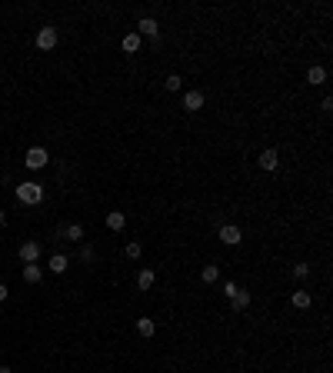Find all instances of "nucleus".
<instances>
[{
	"label": "nucleus",
	"mask_w": 333,
	"mask_h": 373,
	"mask_svg": "<svg viewBox=\"0 0 333 373\" xmlns=\"http://www.w3.org/2000/svg\"><path fill=\"white\" fill-rule=\"evenodd\" d=\"M23 280H27V283H40V280H44V270L37 264H27L23 267Z\"/></svg>",
	"instance_id": "obj_11"
},
{
	"label": "nucleus",
	"mask_w": 333,
	"mask_h": 373,
	"mask_svg": "<svg viewBox=\"0 0 333 373\" xmlns=\"http://www.w3.org/2000/svg\"><path fill=\"white\" fill-rule=\"evenodd\" d=\"M180 84H183V80H180L177 74H170V77H166V90H180Z\"/></svg>",
	"instance_id": "obj_21"
},
{
	"label": "nucleus",
	"mask_w": 333,
	"mask_h": 373,
	"mask_svg": "<svg viewBox=\"0 0 333 373\" xmlns=\"http://www.w3.org/2000/svg\"><path fill=\"white\" fill-rule=\"evenodd\" d=\"M154 283H157V274H154V270H140V277H137V286H140V290H150Z\"/></svg>",
	"instance_id": "obj_14"
},
{
	"label": "nucleus",
	"mask_w": 333,
	"mask_h": 373,
	"mask_svg": "<svg viewBox=\"0 0 333 373\" xmlns=\"http://www.w3.org/2000/svg\"><path fill=\"white\" fill-rule=\"evenodd\" d=\"M47 160H50V157H47L44 147H33V150H27V160H23V164L30 167V170H40V167H47Z\"/></svg>",
	"instance_id": "obj_3"
},
{
	"label": "nucleus",
	"mask_w": 333,
	"mask_h": 373,
	"mask_svg": "<svg viewBox=\"0 0 333 373\" xmlns=\"http://www.w3.org/2000/svg\"><path fill=\"white\" fill-rule=\"evenodd\" d=\"M293 277H300V280H303V277H310V267H307V264H297V267H293Z\"/></svg>",
	"instance_id": "obj_22"
},
{
	"label": "nucleus",
	"mask_w": 333,
	"mask_h": 373,
	"mask_svg": "<svg viewBox=\"0 0 333 373\" xmlns=\"http://www.w3.org/2000/svg\"><path fill=\"white\" fill-rule=\"evenodd\" d=\"M207 103V97H203V90H187V97H183V107L190 110V113H197L200 107Z\"/></svg>",
	"instance_id": "obj_5"
},
{
	"label": "nucleus",
	"mask_w": 333,
	"mask_h": 373,
	"mask_svg": "<svg viewBox=\"0 0 333 373\" xmlns=\"http://www.w3.org/2000/svg\"><path fill=\"white\" fill-rule=\"evenodd\" d=\"M277 164H280L277 150H263V154H260V167H263V170H277Z\"/></svg>",
	"instance_id": "obj_12"
},
{
	"label": "nucleus",
	"mask_w": 333,
	"mask_h": 373,
	"mask_svg": "<svg viewBox=\"0 0 333 373\" xmlns=\"http://www.w3.org/2000/svg\"><path fill=\"white\" fill-rule=\"evenodd\" d=\"M127 257H130V260H137V257H140V243H127Z\"/></svg>",
	"instance_id": "obj_20"
},
{
	"label": "nucleus",
	"mask_w": 333,
	"mask_h": 373,
	"mask_svg": "<svg viewBox=\"0 0 333 373\" xmlns=\"http://www.w3.org/2000/svg\"><path fill=\"white\" fill-rule=\"evenodd\" d=\"M60 233H64L67 240H80V237H83V227H80V223H70V227H64Z\"/></svg>",
	"instance_id": "obj_18"
},
{
	"label": "nucleus",
	"mask_w": 333,
	"mask_h": 373,
	"mask_svg": "<svg viewBox=\"0 0 333 373\" xmlns=\"http://www.w3.org/2000/svg\"><path fill=\"white\" fill-rule=\"evenodd\" d=\"M313 303V296L307 293V290H297V293H293V307H300V310H307Z\"/></svg>",
	"instance_id": "obj_16"
},
{
	"label": "nucleus",
	"mask_w": 333,
	"mask_h": 373,
	"mask_svg": "<svg viewBox=\"0 0 333 373\" xmlns=\"http://www.w3.org/2000/svg\"><path fill=\"white\" fill-rule=\"evenodd\" d=\"M37 47H40V50H54L57 47V27H40V30H37Z\"/></svg>",
	"instance_id": "obj_2"
},
{
	"label": "nucleus",
	"mask_w": 333,
	"mask_h": 373,
	"mask_svg": "<svg viewBox=\"0 0 333 373\" xmlns=\"http://www.w3.org/2000/svg\"><path fill=\"white\" fill-rule=\"evenodd\" d=\"M3 300H7V286L0 283V303H3Z\"/></svg>",
	"instance_id": "obj_24"
},
{
	"label": "nucleus",
	"mask_w": 333,
	"mask_h": 373,
	"mask_svg": "<svg viewBox=\"0 0 333 373\" xmlns=\"http://www.w3.org/2000/svg\"><path fill=\"white\" fill-rule=\"evenodd\" d=\"M17 200H20V203H27V207H37V203L44 200V186L33 184V180H27V184L17 186Z\"/></svg>",
	"instance_id": "obj_1"
},
{
	"label": "nucleus",
	"mask_w": 333,
	"mask_h": 373,
	"mask_svg": "<svg viewBox=\"0 0 333 373\" xmlns=\"http://www.w3.org/2000/svg\"><path fill=\"white\" fill-rule=\"evenodd\" d=\"M47 267H50V274H67V267H70V260H67L64 253H54Z\"/></svg>",
	"instance_id": "obj_8"
},
{
	"label": "nucleus",
	"mask_w": 333,
	"mask_h": 373,
	"mask_svg": "<svg viewBox=\"0 0 333 373\" xmlns=\"http://www.w3.org/2000/svg\"><path fill=\"white\" fill-rule=\"evenodd\" d=\"M37 257H40V243H37V240L20 243V260H23V264H37Z\"/></svg>",
	"instance_id": "obj_4"
},
{
	"label": "nucleus",
	"mask_w": 333,
	"mask_h": 373,
	"mask_svg": "<svg viewBox=\"0 0 333 373\" xmlns=\"http://www.w3.org/2000/svg\"><path fill=\"white\" fill-rule=\"evenodd\" d=\"M0 223H3V210H0Z\"/></svg>",
	"instance_id": "obj_26"
},
{
	"label": "nucleus",
	"mask_w": 333,
	"mask_h": 373,
	"mask_svg": "<svg viewBox=\"0 0 333 373\" xmlns=\"http://www.w3.org/2000/svg\"><path fill=\"white\" fill-rule=\"evenodd\" d=\"M80 260H83V264H90V260H93V250H90V247H83V250H80Z\"/></svg>",
	"instance_id": "obj_23"
},
{
	"label": "nucleus",
	"mask_w": 333,
	"mask_h": 373,
	"mask_svg": "<svg viewBox=\"0 0 333 373\" xmlns=\"http://www.w3.org/2000/svg\"><path fill=\"white\" fill-rule=\"evenodd\" d=\"M154 320H150V317H140V320H137V333H140V337H154Z\"/></svg>",
	"instance_id": "obj_15"
},
{
	"label": "nucleus",
	"mask_w": 333,
	"mask_h": 373,
	"mask_svg": "<svg viewBox=\"0 0 333 373\" xmlns=\"http://www.w3.org/2000/svg\"><path fill=\"white\" fill-rule=\"evenodd\" d=\"M200 280H203V283H217V280H220V270H217V267H203V270H200Z\"/></svg>",
	"instance_id": "obj_17"
},
{
	"label": "nucleus",
	"mask_w": 333,
	"mask_h": 373,
	"mask_svg": "<svg viewBox=\"0 0 333 373\" xmlns=\"http://www.w3.org/2000/svg\"><path fill=\"white\" fill-rule=\"evenodd\" d=\"M230 303H233V310H247V307H250V293L237 286V290L230 293Z\"/></svg>",
	"instance_id": "obj_7"
},
{
	"label": "nucleus",
	"mask_w": 333,
	"mask_h": 373,
	"mask_svg": "<svg viewBox=\"0 0 333 373\" xmlns=\"http://www.w3.org/2000/svg\"><path fill=\"white\" fill-rule=\"evenodd\" d=\"M107 227H110V230H123V227H127V217H123L120 210H113V213H107Z\"/></svg>",
	"instance_id": "obj_13"
},
{
	"label": "nucleus",
	"mask_w": 333,
	"mask_h": 373,
	"mask_svg": "<svg viewBox=\"0 0 333 373\" xmlns=\"http://www.w3.org/2000/svg\"><path fill=\"white\" fill-rule=\"evenodd\" d=\"M120 47H123V54H137L140 50V33H127L120 40Z\"/></svg>",
	"instance_id": "obj_9"
},
{
	"label": "nucleus",
	"mask_w": 333,
	"mask_h": 373,
	"mask_svg": "<svg viewBox=\"0 0 333 373\" xmlns=\"http://www.w3.org/2000/svg\"><path fill=\"white\" fill-rule=\"evenodd\" d=\"M220 240H223V243H230V247H237V243H240V227H233V223L220 227Z\"/></svg>",
	"instance_id": "obj_6"
},
{
	"label": "nucleus",
	"mask_w": 333,
	"mask_h": 373,
	"mask_svg": "<svg viewBox=\"0 0 333 373\" xmlns=\"http://www.w3.org/2000/svg\"><path fill=\"white\" fill-rule=\"evenodd\" d=\"M0 373H10V367H0Z\"/></svg>",
	"instance_id": "obj_25"
},
{
	"label": "nucleus",
	"mask_w": 333,
	"mask_h": 373,
	"mask_svg": "<svg viewBox=\"0 0 333 373\" xmlns=\"http://www.w3.org/2000/svg\"><path fill=\"white\" fill-rule=\"evenodd\" d=\"M137 33L140 37H157V20L154 17H144V20L137 23Z\"/></svg>",
	"instance_id": "obj_10"
},
{
	"label": "nucleus",
	"mask_w": 333,
	"mask_h": 373,
	"mask_svg": "<svg viewBox=\"0 0 333 373\" xmlns=\"http://www.w3.org/2000/svg\"><path fill=\"white\" fill-rule=\"evenodd\" d=\"M307 80H310V84H323V80H327V70H323V67H310Z\"/></svg>",
	"instance_id": "obj_19"
}]
</instances>
